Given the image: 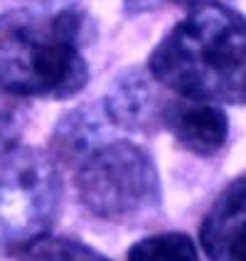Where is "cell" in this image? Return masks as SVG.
Returning a JSON list of instances; mask_svg holds the SVG:
<instances>
[{"instance_id":"1","label":"cell","mask_w":246,"mask_h":261,"mask_svg":"<svg viewBox=\"0 0 246 261\" xmlns=\"http://www.w3.org/2000/svg\"><path fill=\"white\" fill-rule=\"evenodd\" d=\"M148 69L189 101L246 103V17L222 3L197 5L153 49Z\"/></svg>"},{"instance_id":"2","label":"cell","mask_w":246,"mask_h":261,"mask_svg":"<svg viewBox=\"0 0 246 261\" xmlns=\"http://www.w3.org/2000/svg\"><path fill=\"white\" fill-rule=\"evenodd\" d=\"M87 17L74 10L0 15V91L28 99H72L89 82Z\"/></svg>"},{"instance_id":"3","label":"cell","mask_w":246,"mask_h":261,"mask_svg":"<svg viewBox=\"0 0 246 261\" xmlns=\"http://www.w3.org/2000/svg\"><path fill=\"white\" fill-rule=\"evenodd\" d=\"M91 121L74 114L62 130V148L76 158L74 185L91 215L133 222L160 204V175L150 153L128 138H94Z\"/></svg>"},{"instance_id":"4","label":"cell","mask_w":246,"mask_h":261,"mask_svg":"<svg viewBox=\"0 0 246 261\" xmlns=\"http://www.w3.org/2000/svg\"><path fill=\"white\" fill-rule=\"evenodd\" d=\"M59 177L44 153L15 145L0 153V256L44 239L59 215Z\"/></svg>"},{"instance_id":"5","label":"cell","mask_w":246,"mask_h":261,"mask_svg":"<svg viewBox=\"0 0 246 261\" xmlns=\"http://www.w3.org/2000/svg\"><path fill=\"white\" fill-rule=\"evenodd\" d=\"M200 247L209 261H246V173L212 202L200 227Z\"/></svg>"},{"instance_id":"6","label":"cell","mask_w":246,"mask_h":261,"mask_svg":"<svg viewBox=\"0 0 246 261\" xmlns=\"http://www.w3.org/2000/svg\"><path fill=\"white\" fill-rule=\"evenodd\" d=\"M160 121L170 128L175 141L195 155H214L229 136V118L217 103L204 101H173L162 106Z\"/></svg>"},{"instance_id":"7","label":"cell","mask_w":246,"mask_h":261,"mask_svg":"<svg viewBox=\"0 0 246 261\" xmlns=\"http://www.w3.org/2000/svg\"><path fill=\"white\" fill-rule=\"evenodd\" d=\"M162 111V109H160ZM153 103V94L141 74H126L114 82L103 99V114L106 118L128 130H143L160 116Z\"/></svg>"},{"instance_id":"8","label":"cell","mask_w":246,"mask_h":261,"mask_svg":"<svg viewBox=\"0 0 246 261\" xmlns=\"http://www.w3.org/2000/svg\"><path fill=\"white\" fill-rule=\"evenodd\" d=\"M126 261H200V251L187 234L162 232L135 242L128 249Z\"/></svg>"},{"instance_id":"9","label":"cell","mask_w":246,"mask_h":261,"mask_svg":"<svg viewBox=\"0 0 246 261\" xmlns=\"http://www.w3.org/2000/svg\"><path fill=\"white\" fill-rule=\"evenodd\" d=\"M20 261H108L96 249L76 239L44 237L20 254Z\"/></svg>"},{"instance_id":"10","label":"cell","mask_w":246,"mask_h":261,"mask_svg":"<svg viewBox=\"0 0 246 261\" xmlns=\"http://www.w3.org/2000/svg\"><path fill=\"white\" fill-rule=\"evenodd\" d=\"M202 0H126L128 10L133 13H143V10H153V8H162V5H182V8H192L200 5Z\"/></svg>"},{"instance_id":"11","label":"cell","mask_w":246,"mask_h":261,"mask_svg":"<svg viewBox=\"0 0 246 261\" xmlns=\"http://www.w3.org/2000/svg\"><path fill=\"white\" fill-rule=\"evenodd\" d=\"M13 133V109H8L0 101V150H5V143L10 141Z\"/></svg>"}]
</instances>
